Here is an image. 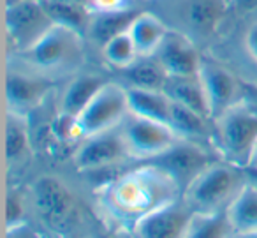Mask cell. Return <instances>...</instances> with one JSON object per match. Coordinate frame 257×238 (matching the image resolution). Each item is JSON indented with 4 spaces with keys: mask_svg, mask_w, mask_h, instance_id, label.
Instances as JSON below:
<instances>
[{
    "mask_svg": "<svg viewBox=\"0 0 257 238\" xmlns=\"http://www.w3.org/2000/svg\"><path fill=\"white\" fill-rule=\"evenodd\" d=\"M213 138L224 161L246 168L257 143V111L236 103L213 120Z\"/></svg>",
    "mask_w": 257,
    "mask_h": 238,
    "instance_id": "277c9868",
    "label": "cell"
},
{
    "mask_svg": "<svg viewBox=\"0 0 257 238\" xmlns=\"http://www.w3.org/2000/svg\"><path fill=\"white\" fill-rule=\"evenodd\" d=\"M51 132H53L55 138L62 143L81 141L83 139L81 131H79V125H78V117L60 113V111L57 113L53 124H51Z\"/></svg>",
    "mask_w": 257,
    "mask_h": 238,
    "instance_id": "4316f807",
    "label": "cell"
},
{
    "mask_svg": "<svg viewBox=\"0 0 257 238\" xmlns=\"http://www.w3.org/2000/svg\"><path fill=\"white\" fill-rule=\"evenodd\" d=\"M194 213L183 198H180L140 220L131 233L134 238H185Z\"/></svg>",
    "mask_w": 257,
    "mask_h": 238,
    "instance_id": "8fae6325",
    "label": "cell"
},
{
    "mask_svg": "<svg viewBox=\"0 0 257 238\" xmlns=\"http://www.w3.org/2000/svg\"><path fill=\"white\" fill-rule=\"evenodd\" d=\"M217 8L213 6V2H208V0H196L190 8V20L196 27L199 29H210L211 25L217 20Z\"/></svg>",
    "mask_w": 257,
    "mask_h": 238,
    "instance_id": "83f0119b",
    "label": "cell"
},
{
    "mask_svg": "<svg viewBox=\"0 0 257 238\" xmlns=\"http://www.w3.org/2000/svg\"><path fill=\"white\" fill-rule=\"evenodd\" d=\"M234 4L238 6V8H253V6H257V0H234Z\"/></svg>",
    "mask_w": 257,
    "mask_h": 238,
    "instance_id": "836d02e7",
    "label": "cell"
},
{
    "mask_svg": "<svg viewBox=\"0 0 257 238\" xmlns=\"http://www.w3.org/2000/svg\"><path fill=\"white\" fill-rule=\"evenodd\" d=\"M154 57L164 67L168 76H197L203 64L196 46L178 32H168Z\"/></svg>",
    "mask_w": 257,
    "mask_h": 238,
    "instance_id": "5bb4252c",
    "label": "cell"
},
{
    "mask_svg": "<svg viewBox=\"0 0 257 238\" xmlns=\"http://www.w3.org/2000/svg\"><path fill=\"white\" fill-rule=\"evenodd\" d=\"M128 113L131 110H128L127 87L106 82L88 103V106L78 115V125L83 139L120 127Z\"/></svg>",
    "mask_w": 257,
    "mask_h": 238,
    "instance_id": "5b68a950",
    "label": "cell"
},
{
    "mask_svg": "<svg viewBox=\"0 0 257 238\" xmlns=\"http://www.w3.org/2000/svg\"><path fill=\"white\" fill-rule=\"evenodd\" d=\"M51 83L48 76L37 72L9 71L6 78V101L9 113L23 115L36 110L48 96Z\"/></svg>",
    "mask_w": 257,
    "mask_h": 238,
    "instance_id": "7c38bea8",
    "label": "cell"
},
{
    "mask_svg": "<svg viewBox=\"0 0 257 238\" xmlns=\"http://www.w3.org/2000/svg\"><path fill=\"white\" fill-rule=\"evenodd\" d=\"M128 110L133 115L150 118L169 125L173 101L164 90H148L138 87H127Z\"/></svg>",
    "mask_w": 257,
    "mask_h": 238,
    "instance_id": "9a60e30c",
    "label": "cell"
},
{
    "mask_svg": "<svg viewBox=\"0 0 257 238\" xmlns=\"http://www.w3.org/2000/svg\"><path fill=\"white\" fill-rule=\"evenodd\" d=\"M131 8L128 0H90L88 2V11L92 15L95 13H113L121 11V9Z\"/></svg>",
    "mask_w": 257,
    "mask_h": 238,
    "instance_id": "f546056e",
    "label": "cell"
},
{
    "mask_svg": "<svg viewBox=\"0 0 257 238\" xmlns=\"http://www.w3.org/2000/svg\"><path fill=\"white\" fill-rule=\"evenodd\" d=\"M34 206L41 219L53 231H67L76 220V201L72 192L55 177H41L34 184Z\"/></svg>",
    "mask_w": 257,
    "mask_h": 238,
    "instance_id": "52a82bcc",
    "label": "cell"
},
{
    "mask_svg": "<svg viewBox=\"0 0 257 238\" xmlns=\"http://www.w3.org/2000/svg\"><path fill=\"white\" fill-rule=\"evenodd\" d=\"M53 25L43 0H23L6 8V30L18 53L29 50Z\"/></svg>",
    "mask_w": 257,
    "mask_h": 238,
    "instance_id": "ba28073f",
    "label": "cell"
},
{
    "mask_svg": "<svg viewBox=\"0 0 257 238\" xmlns=\"http://www.w3.org/2000/svg\"><path fill=\"white\" fill-rule=\"evenodd\" d=\"M104 83L106 82L97 74H81L74 78L62 94L58 111L78 117L95 97V94L102 89Z\"/></svg>",
    "mask_w": 257,
    "mask_h": 238,
    "instance_id": "e0dca14e",
    "label": "cell"
},
{
    "mask_svg": "<svg viewBox=\"0 0 257 238\" xmlns=\"http://www.w3.org/2000/svg\"><path fill=\"white\" fill-rule=\"evenodd\" d=\"M120 129L131 159L141 163L157 159L180 139L171 125L133 113H128V117L121 122Z\"/></svg>",
    "mask_w": 257,
    "mask_h": 238,
    "instance_id": "8992f818",
    "label": "cell"
},
{
    "mask_svg": "<svg viewBox=\"0 0 257 238\" xmlns=\"http://www.w3.org/2000/svg\"><path fill=\"white\" fill-rule=\"evenodd\" d=\"M182 198L178 182L154 163L116 175L97 189V205L113 222L133 231L155 210Z\"/></svg>",
    "mask_w": 257,
    "mask_h": 238,
    "instance_id": "6da1fadb",
    "label": "cell"
},
{
    "mask_svg": "<svg viewBox=\"0 0 257 238\" xmlns=\"http://www.w3.org/2000/svg\"><path fill=\"white\" fill-rule=\"evenodd\" d=\"M210 122L213 120L196 113L190 108H185L178 103L171 104L169 125L178 134L180 139H189V141L199 143L201 139L210 136Z\"/></svg>",
    "mask_w": 257,
    "mask_h": 238,
    "instance_id": "44dd1931",
    "label": "cell"
},
{
    "mask_svg": "<svg viewBox=\"0 0 257 238\" xmlns=\"http://www.w3.org/2000/svg\"><path fill=\"white\" fill-rule=\"evenodd\" d=\"M246 168H257V143H255V146H253V152H252V155H250L248 166Z\"/></svg>",
    "mask_w": 257,
    "mask_h": 238,
    "instance_id": "d590c367",
    "label": "cell"
},
{
    "mask_svg": "<svg viewBox=\"0 0 257 238\" xmlns=\"http://www.w3.org/2000/svg\"><path fill=\"white\" fill-rule=\"evenodd\" d=\"M140 15V11H134L133 8L121 9L113 13H95L92 15L88 23V36L97 44L104 46L107 41L128 32V27L134 22V18Z\"/></svg>",
    "mask_w": 257,
    "mask_h": 238,
    "instance_id": "d6986e66",
    "label": "cell"
},
{
    "mask_svg": "<svg viewBox=\"0 0 257 238\" xmlns=\"http://www.w3.org/2000/svg\"><path fill=\"white\" fill-rule=\"evenodd\" d=\"M102 55L111 65L118 69H127L140 58L136 44L128 32H123L120 36L113 37L102 46Z\"/></svg>",
    "mask_w": 257,
    "mask_h": 238,
    "instance_id": "484cf974",
    "label": "cell"
},
{
    "mask_svg": "<svg viewBox=\"0 0 257 238\" xmlns=\"http://www.w3.org/2000/svg\"><path fill=\"white\" fill-rule=\"evenodd\" d=\"M234 238H257V229H253V231H243V233H236Z\"/></svg>",
    "mask_w": 257,
    "mask_h": 238,
    "instance_id": "e575fe53",
    "label": "cell"
},
{
    "mask_svg": "<svg viewBox=\"0 0 257 238\" xmlns=\"http://www.w3.org/2000/svg\"><path fill=\"white\" fill-rule=\"evenodd\" d=\"M127 71L128 87H138V89L148 90H164L168 83V72L164 71L157 58L152 57H140Z\"/></svg>",
    "mask_w": 257,
    "mask_h": 238,
    "instance_id": "7402d4cb",
    "label": "cell"
},
{
    "mask_svg": "<svg viewBox=\"0 0 257 238\" xmlns=\"http://www.w3.org/2000/svg\"><path fill=\"white\" fill-rule=\"evenodd\" d=\"M6 238H44V236L27 220V222L16 224L13 227H6Z\"/></svg>",
    "mask_w": 257,
    "mask_h": 238,
    "instance_id": "4dcf8cb0",
    "label": "cell"
},
{
    "mask_svg": "<svg viewBox=\"0 0 257 238\" xmlns=\"http://www.w3.org/2000/svg\"><path fill=\"white\" fill-rule=\"evenodd\" d=\"M168 27L152 13H140L128 27L140 57H152L168 36Z\"/></svg>",
    "mask_w": 257,
    "mask_h": 238,
    "instance_id": "ac0fdd59",
    "label": "cell"
},
{
    "mask_svg": "<svg viewBox=\"0 0 257 238\" xmlns=\"http://www.w3.org/2000/svg\"><path fill=\"white\" fill-rule=\"evenodd\" d=\"M30 134L27 117L16 113H8L6 124V157L9 163H18L29 153Z\"/></svg>",
    "mask_w": 257,
    "mask_h": 238,
    "instance_id": "cb8c5ba5",
    "label": "cell"
},
{
    "mask_svg": "<svg viewBox=\"0 0 257 238\" xmlns=\"http://www.w3.org/2000/svg\"><path fill=\"white\" fill-rule=\"evenodd\" d=\"M44 6H46L53 23L71 27V29L78 30V32L83 27H88L90 18H92V13L86 8L71 4V2H65V0H48V2H44Z\"/></svg>",
    "mask_w": 257,
    "mask_h": 238,
    "instance_id": "d4e9b609",
    "label": "cell"
},
{
    "mask_svg": "<svg viewBox=\"0 0 257 238\" xmlns=\"http://www.w3.org/2000/svg\"><path fill=\"white\" fill-rule=\"evenodd\" d=\"M245 46H246V51L250 53V57L257 62V22L253 23L248 29V32H246Z\"/></svg>",
    "mask_w": 257,
    "mask_h": 238,
    "instance_id": "1f68e13d",
    "label": "cell"
},
{
    "mask_svg": "<svg viewBox=\"0 0 257 238\" xmlns=\"http://www.w3.org/2000/svg\"><path fill=\"white\" fill-rule=\"evenodd\" d=\"M197 76H199L201 83H203L204 94H206L211 120H215L225 110H229L236 103H239L238 82H236V78L227 69L203 60Z\"/></svg>",
    "mask_w": 257,
    "mask_h": 238,
    "instance_id": "4fadbf2b",
    "label": "cell"
},
{
    "mask_svg": "<svg viewBox=\"0 0 257 238\" xmlns=\"http://www.w3.org/2000/svg\"><path fill=\"white\" fill-rule=\"evenodd\" d=\"M164 92L168 94L173 103L190 108L196 113L211 120L210 106H208L206 94H204L199 76H169Z\"/></svg>",
    "mask_w": 257,
    "mask_h": 238,
    "instance_id": "2e32d148",
    "label": "cell"
},
{
    "mask_svg": "<svg viewBox=\"0 0 257 238\" xmlns=\"http://www.w3.org/2000/svg\"><path fill=\"white\" fill-rule=\"evenodd\" d=\"M25 220V203L16 191L9 192L6 199V227H13Z\"/></svg>",
    "mask_w": 257,
    "mask_h": 238,
    "instance_id": "f1b7e54d",
    "label": "cell"
},
{
    "mask_svg": "<svg viewBox=\"0 0 257 238\" xmlns=\"http://www.w3.org/2000/svg\"><path fill=\"white\" fill-rule=\"evenodd\" d=\"M236 233L257 229V187L246 180L239 194L225 210Z\"/></svg>",
    "mask_w": 257,
    "mask_h": 238,
    "instance_id": "ffe728a7",
    "label": "cell"
},
{
    "mask_svg": "<svg viewBox=\"0 0 257 238\" xmlns=\"http://www.w3.org/2000/svg\"><path fill=\"white\" fill-rule=\"evenodd\" d=\"M43 2H48V0H43Z\"/></svg>",
    "mask_w": 257,
    "mask_h": 238,
    "instance_id": "f35d334b",
    "label": "cell"
},
{
    "mask_svg": "<svg viewBox=\"0 0 257 238\" xmlns=\"http://www.w3.org/2000/svg\"><path fill=\"white\" fill-rule=\"evenodd\" d=\"M245 184V168L215 161L187 185L182 198L196 213L225 212Z\"/></svg>",
    "mask_w": 257,
    "mask_h": 238,
    "instance_id": "7a4b0ae2",
    "label": "cell"
},
{
    "mask_svg": "<svg viewBox=\"0 0 257 238\" xmlns=\"http://www.w3.org/2000/svg\"><path fill=\"white\" fill-rule=\"evenodd\" d=\"M245 175H246V180L252 182L257 187V168H245Z\"/></svg>",
    "mask_w": 257,
    "mask_h": 238,
    "instance_id": "d6a6232c",
    "label": "cell"
},
{
    "mask_svg": "<svg viewBox=\"0 0 257 238\" xmlns=\"http://www.w3.org/2000/svg\"><path fill=\"white\" fill-rule=\"evenodd\" d=\"M18 2H23V0H6V8H9V6L18 4Z\"/></svg>",
    "mask_w": 257,
    "mask_h": 238,
    "instance_id": "74e56055",
    "label": "cell"
},
{
    "mask_svg": "<svg viewBox=\"0 0 257 238\" xmlns=\"http://www.w3.org/2000/svg\"><path fill=\"white\" fill-rule=\"evenodd\" d=\"M18 55L32 72L43 76L64 74L81 65L85 44L81 32L55 23L37 43Z\"/></svg>",
    "mask_w": 257,
    "mask_h": 238,
    "instance_id": "3957f363",
    "label": "cell"
},
{
    "mask_svg": "<svg viewBox=\"0 0 257 238\" xmlns=\"http://www.w3.org/2000/svg\"><path fill=\"white\" fill-rule=\"evenodd\" d=\"M157 166H161L164 171H168L182 187V194L185 187L201 173L206 170L211 163H215L206 148L201 143L189 141V139H178L168 152L159 155L157 159L148 161Z\"/></svg>",
    "mask_w": 257,
    "mask_h": 238,
    "instance_id": "30bf717a",
    "label": "cell"
},
{
    "mask_svg": "<svg viewBox=\"0 0 257 238\" xmlns=\"http://www.w3.org/2000/svg\"><path fill=\"white\" fill-rule=\"evenodd\" d=\"M65 2H71V4L81 6V8H86V9H88V2H90V0H65Z\"/></svg>",
    "mask_w": 257,
    "mask_h": 238,
    "instance_id": "8d00e7d4",
    "label": "cell"
},
{
    "mask_svg": "<svg viewBox=\"0 0 257 238\" xmlns=\"http://www.w3.org/2000/svg\"><path fill=\"white\" fill-rule=\"evenodd\" d=\"M236 231L225 212L194 213L185 238H234Z\"/></svg>",
    "mask_w": 257,
    "mask_h": 238,
    "instance_id": "603a6c76",
    "label": "cell"
},
{
    "mask_svg": "<svg viewBox=\"0 0 257 238\" xmlns=\"http://www.w3.org/2000/svg\"><path fill=\"white\" fill-rule=\"evenodd\" d=\"M127 159H131V155L125 146L120 127L81 139L74 152L76 168L88 173L118 166Z\"/></svg>",
    "mask_w": 257,
    "mask_h": 238,
    "instance_id": "9c48e42d",
    "label": "cell"
}]
</instances>
